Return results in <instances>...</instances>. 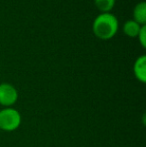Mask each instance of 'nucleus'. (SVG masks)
I'll list each match as a JSON object with an SVG mask.
<instances>
[{"instance_id":"nucleus-2","label":"nucleus","mask_w":146,"mask_h":147,"mask_svg":"<svg viewBox=\"0 0 146 147\" xmlns=\"http://www.w3.org/2000/svg\"><path fill=\"white\" fill-rule=\"evenodd\" d=\"M22 121L21 114L12 107H5L0 110V130L11 132L20 126Z\"/></svg>"},{"instance_id":"nucleus-8","label":"nucleus","mask_w":146,"mask_h":147,"mask_svg":"<svg viewBox=\"0 0 146 147\" xmlns=\"http://www.w3.org/2000/svg\"><path fill=\"white\" fill-rule=\"evenodd\" d=\"M145 30H146V27L144 25L140 28V31L138 33V37H139V40H140L141 44H142L143 47H145L146 43H145Z\"/></svg>"},{"instance_id":"nucleus-5","label":"nucleus","mask_w":146,"mask_h":147,"mask_svg":"<svg viewBox=\"0 0 146 147\" xmlns=\"http://www.w3.org/2000/svg\"><path fill=\"white\" fill-rule=\"evenodd\" d=\"M134 18L135 22L140 25H144L146 22V3L145 2H141V3H138L134 8Z\"/></svg>"},{"instance_id":"nucleus-6","label":"nucleus","mask_w":146,"mask_h":147,"mask_svg":"<svg viewBox=\"0 0 146 147\" xmlns=\"http://www.w3.org/2000/svg\"><path fill=\"white\" fill-rule=\"evenodd\" d=\"M140 28H141L140 25H139L137 22H135L134 20H129V21L125 22L123 30H124L126 35L131 36V37H135L138 35L139 31H140Z\"/></svg>"},{"instance_id":"nucleus-7","label":"nucleus","mask_w":146,"mask_h":147,"mask_svg":"<svg viewBox=\"0 0 146 147\" xmlns=\"http://www.w3.org/2000/svg\"><path fill=\"white\" fill-rule=\"evenodd\" d=\"M115 4V0H95V5L99 10L107 13L113 8Z\"/></svg>"},{"instance_id":"nucleus-1","label":"nucleus","mask_w":146,"mask_h":147,"mask_svg":"<svg viewBox=\"0 0 146 147\" xmlns=\"http://www.w3.org/2000/svg\"><path fill=\"white\" fill-rule=\"evenodd\" d=\"M118 30V21L110 13H102L96 17L93 23V31L100 39L107 40L116 34Z\"/></svg>"},{"instance_id":"nucleus-3","label":"nucleus","mask_w":146,"mask_h":147,"mask_svg":"<svg viewBox=\"0 0 146 147\" xmlns=\"http://www.w3.org/2000/svg\"><path fill=\"white\" fill-rule=\"evenodd\" d=\"M18 100V92L13 85L9 83L0 84V105L11 107Z\"/></svg>"},{"instance_id":"nucleus-4","label":"nucleus","mask_w":146,"mask_h":147,"mask_svg":"<svg viewBox=\"0 0 146 147\" xmlns=\"http://www.w3.org/2000/svg\"><path fill=\"white\" fill-rule=\"evenodd\" d=\"M135 77L142 83H145L146 81V57L144 55L140 56L134 63L133 67Z\"/></svg>"}]
</instances>
